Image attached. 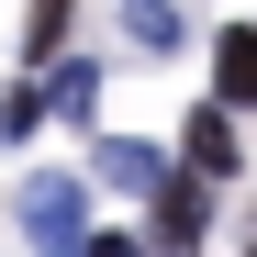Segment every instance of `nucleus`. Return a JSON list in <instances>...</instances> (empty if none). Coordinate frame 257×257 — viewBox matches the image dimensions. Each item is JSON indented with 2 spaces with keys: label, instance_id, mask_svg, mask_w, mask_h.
Instances as JSON below:
<instances>
[{
  "label": "nucleus",
  "instance_id": "1",
  "mask_svg": "<svg viewBox=\"0 0 257 257\" xmlns=\"http://www.w3.org/2000/svg\"><path fill=\"white\" fill-rule=\"evenodd\" d=\"M201 235H212V190L201 179H179V168H168V179L146 190V257H201Z\"/></svg>",
  "mask_w": 257,
  "mask_h": 257
},
{
  "label": "nucleus",
  "instance_id": "2",
  "mask_svg": "<svg viewBox=\"0 0 257 257\" xmlns=\"http://www.w3.org/2000/svg\"><path fill=\"white\" fill-rule=\"evenodd\" d=\"M23 235L45 257H78V246H90V190H78V179H23Z\"/></svg>",
  "mask_w": 257,
  "mask_h": 257
},
{
  "label": "nucleus",
  "instance_id": "3",
  "mask_svg": "<svg viewBox=\"0 0 257 257\" xmlns=\"http://www.w3.org/2000/svg\"><path fill=\"white\" fill-rule=\"evenodd\" d=\"M168 168H179V179H201V190H224L235 168H246V123H224V112L201 101V112L179 123V157H168Z\"/></svg>",
  "mask_w": 257,
  "mask_h": 257
},
{
  "label": "nucleus",
  "instance_id": "4",
  "mask_svg": "<svg viewBox=\"0 0 257 257\" xmlns=\"http://www.w3.org/2000/svg\"><path fill=\"white\" fill-rule=\"evenodd\" d=\"M212 112L224 123L257 112V23H224V45H212Z\"/></svg>",
  "mask_w": 257,
  "mask_h": 257
},
{
  "label": "nucleus",
  "instance_id": "5",
  "mask_svg": "<svg viewBox=\"0 0 257 257\" xmlns=\"http://www.w3.org/2000/svg\"><path fill=\"white\" fill-rule=\"evenodd\" d=\"M90 179H101V190H135V201H146V190L168 179V157H157L146 135H101V146H90Z\"/></svg>",
  "mask_w": 257,
  "mask_h": 257
},
{
  "label": "nucleus",
  "instance_id": "6",
  "mask_svg": "<svg viewBox=\"0 0 257 257\" xmlns=\"http://www.w3.org/2000/svg\"><path fill=\"white\" fill-rule=\"evenodd\" d=\"M45 90V112H67V123H101V67L78 56V67H56V78H34Z\"/></svg>",
  "mask_w": 257,
  "mask_h": 257
},
{
  "label": "nucleus",
  "instance_id": "7",
  "mask_svg": "<svg viewBox=\"0 0 257 257\" xmlns=\"http://www.w3.org/2000/svg\"><path fill=\"white\" fill-rule=\"evenodd\" d=\"M34 123H45V90H34V78H23V90H0V146H23Z\"/></svg>",
  "mask_w": 257,
  "mask_h": 257
},
{
  "label": "nucleus",
  "instance_id": "8",
  "mask_svg": "<svg viewBox=\"0 0 257 257\" xmlns=\"http://www.w3.org/2000/svg\"><path fill=\"white\" fill-rule=\"evenodd\" d=\"M123 34H135L146 56H168V45H190V12H135V23H123Z\"/></svg>",
  "mask_w": 257,
  "mask_h": 257
},
{
  "label": "nucleus",
  "instance_id": "9",
  "mask_svg": "<svg viewBox=\"0 0 257 257\" xmlns=\"http://www.w3.org/2000/svg\"><path fill=\"white\" fill-rule=\"evenodd\" d=\"M67 45V12H23V56H56Z\"/></svg>",
  "mask_w": 257,
  "mask_h": 257
},
{
  "label": "nucleus",
  "instance_id": "10",
  "mask_svg": "<svg viewBox=\"0 0 257 257\" xmlns=\"http://www.w3.org/2000/svg\"><path fill=\"white\" fill-rule=\"evenodd\" d=\"M78 257H146L135 235H90V246H78Z\"/></svg>",
  "mask_w": 257,
  "mask_h": 257
},
{
  "label": "nucleus",
  "instance_id": "11",
  "mask_svg": "<svg viewBox=\"0 0 257 257\" xmlns=\"http://www.w3.org/2000/svg\"><path fill=\"white\" fill-rule=\"evenodd\" d=\"M246 246H257V212H246Z\"/></svg>",
  "mask_w": 257,
  "mask_h": 257
}]
</instances>
